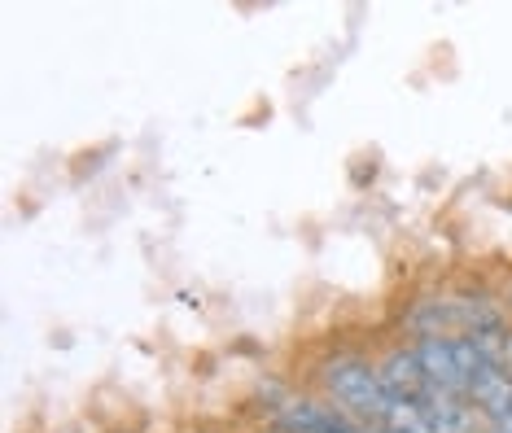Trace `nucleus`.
Returning a JSON list of instances; mask_svg holds the SVG:
<instances>
[{
	"instance_id": "nucleus-1",
	"label": "nucleus",
	"mask_w": 512,
	"mask_h": 433,
	"mask_svg": "<svg viewBox=\"0 0 512 433\" xmlns=\"http://www.w3.org/2000/svg\"><path fill=\"white\" fill-rule=\"evenodd\" d=\"M324 385H329L333 403L351 420H359V425H372L390 399V394L381 390L377 368H368L364 359H333V364L324 368Z\"/></svg>"
},
{
	"instance_id": "nucleus-2",
	"label": "nucleus",
	"mask_w": 512,
	"mask_h": 433,
	"mask_svg": "<svg viewBox=\"0 0 512 433\" xmlns=\"http://www.w3.org/2000/svg\"><path fill=\"white\" fill-rule=\"evenodd\" d=\"M381 377V390L390 394V399H403V403H425L429 390H434V381H429V372L421 364V355L412 350H394L390 359H381L377 368Z\"/></svg>"
},
{
	"instance_id": "nucleus-3",
	"label": "nucleus",
	"mask_w": 512,
	"mask_h": 433,
	"mask_svg": "<svg viewBox=\"0 0 512 433\" xmlns=\"http://www.w3.org/2000/svg\"><path fill=\"white\" fill-rule=\"evenodd\" d=\"M276 425L285 433H355L351 429V416L342 407H324V403H311V399H294L276 412Z\"/></svg>"
},
{
	"instance_id": "nucleus-4",
	"label": "nucleus",
	"mask_w": 512,
	"mask_h": 433,
	"mask_svg": "<svg viewBox=\"0 0 512 433\" xmlns=\"http://www.w3.org/2000/svg\"><path fill=\"white\" fill-rule=\"evenodd\" d=\"M469 399H473L477 412L491 420V425H495V420H508L512 416V377L499 364H486L469 381Z\"/></svg>"
},
{
	"instance_id": "nucleus-5",
	"label": "nucleus",
	"mask_w": 512,
	"mask_h": 433,
	"mask_svg": "<svg viewBox=\"0 0 512 433\" xmlns=\"http://www.w3.org/2000/svg\"><path fill=\"white\" fill-rule=\"evenodd\" d=\"M499 368H504L508 377H512V333L504 337V346H499Z\"/></svg>"
},
{
	"instance_id": "nucleus-6",
	"label": "nucleus",
	"mask_w": 512,
	"mask_h": 433,
	"mask_svg": "<svg viewBox=\"0 0 512 433\" xmlns=\"http://www.w3.org/2000/svg\"><path fill=\"white\" fill-rule=\"evenodd\" d=\"M495 433H512V416L508 420H495Z\"/></svg>"
}]
</instances>
